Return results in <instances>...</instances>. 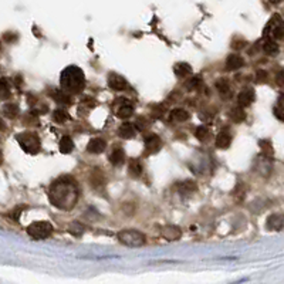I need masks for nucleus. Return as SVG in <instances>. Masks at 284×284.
<instances>
[{
  "label": "nucleus",
  "mask_w": 284,
  "mask_h": 284,
  "mask_svg": "<svg viewBox=\"0 0 284 284\" xmlns=\"http://www.w3.org/2000/svg\"><path fill=\"white\" fill-rule=\"evenodd\" d=\"M78 189L77 183L74 182L70 176H63L51 185L50 188V202L59 209L68 211L77 204Z\"/></svg>",
  "instance_id": "nucleus-1"
},
{
  "label": "nucleus",
  "mask_w": 284,
  "mask_h": 284,
  "mask_svg": "<svg viewBox=\"0 0 284 284\" xmlns=\"http://www.w3.org/2000/svg\"><path fill=\"white\" fill-rule=\"evenodd\" d=\"M86 86V77L78 67H67L61 74V90L68 93H80Z\"/></svg>",
  "instance_id": "nucleus-2"
},
{
  "label": "nucleus",
  "mask_w": 284,
  "mask_h": 284,
  "mask_svg": "<svg viewBox=\"0 0 284 284\" xmlns=\"http://www.w3.org/2000/svg\"><path fill=\"white\" fill-rule=\"evenodd\" d=\"M16 141L19 142V145L22 146V149L24 152L30 153V155H36L40 152L42 149V144L40 139L36 134L33 132H22L16 135Z\"/></svg>",
  "instance_id": "nucleus-3"
},
{
  "label": "nucleus",
  "mask_w": 284,
  "mask_h": 284,
  "mask_svg": "<svg viewBox=\"0 0 284 284\" xmlns=\"http://www.w3.org/2000/svg\"><path fill=\"white\" fill-rule=\"evenodd\" d=\"M263 36L267 40H281L284 37V22L280 15H274L269 20V23L266 24L264 31H263Z\"/></svg>",
  "instance_id": "nucleus-4"
},
{
  "label": "nucleus",
  "mask_w": 284,
  "mask_h": 284,
  "mask_svg": "<svg viewBox=\"0 0 284 284\" xmlns=\"http://www.w3.org/2000/svg\"><path fill=\"white\" fill-rule=\"evenodd\" d=\"M118 240L128 248H141L145 245V236L134 229H127L118 233Z\"/></svg>",
  "instance_id": "nucleus-5"
},
{
  "label": "nucleus",
  "mask_w": 284,
  "mask_h": 284,
  "mask_svg": "<svg viewBox=\"0 0 284 284\" xmlns=\"http://www.w3.org/2000/svg\"><path fill=\"white\" fill-rule=\"evenodd\" d=\"M54 232V227L51 225L50 222H34L27 227V234L30 237H33L34 240H43L50 237L51 234Z\"/></svg>",
  "instance_id": "nucleus-6"
},
{
  "label": "nucleus",
  "mask_w": 284,
  "mask_h": 284,
  "mask_svg": "<svg viewBox=\"0 0 284 284\" xmlns=\"http://www.w3.org/2000/svg\"><path fill=\"white\" fill-rule=\"evenodd\" d=\"M145 155H153V153H158L160 151V148H162V139L158 137V135H155V134H151V135H148L145 138Z\"/></svg>",
  "instance_id": "nucleus-7"
},
{
  "label": "nucleus",
  "mask_w": 284,
  "mask_h": 284,
  "mask_svg": "<svg viewBox=\"0 0 284 284\" xmlns=\"http://www.w3.org/2000/svg\"><path fill=\"white\" fill-rule=\"evenodd\" d=\"M232 141H233V137H232V132H230V128H222L220 132L218 134V137H216V146H218L219 149H227L230 144H232Z\"/></svg>",
  "instance_id": "nucleus-8"
},
{
  "label": "nucleus",
  "mask_w": 284,
  "mask_h": 284,
  "mask_svg": "<svg viewBox=\"0 0 284 284\" xmlns=\"http://www.w3.org/2000/svg\"><path fill=\"white\" fill-rule=\"evenodd\" d=\"M256 98V93L253 88H245V90H241L239 95H237V105L241 107V108H246L249 107L250 104H253Z\"/></svg>",
  "instance_id": "nucleus-9"
},
{
  "label": "nucleus",
  "mask_w": 284,
  "mask_h": 284,
  "mask_svg": "<svg viewBox=\"0 0 284 284\" xmlns=\"http://www.w3.org/2000/svg\"><path fill=\"white\" fill-rule=\"evenodd\" d=\"M108 87L115 90V91H124L128 88V83L123 75L115 73H111L108 75Z\"/></svg>",
  "instance_id": "nucleus-10"
},
{
  "label": "nucleus",
  "mask_w": 284,
  "mask_h": 284,
  "mask_svg": "<svg viewBox=\"0 0 284 284\" xmlns=\"http://www.w3.org/2000/svg\"><path fill=\"white\" fill-rule=\"evenodd\" d=\"M245 66V60L239 54H230L227 59H226V63H225V68L226 71H236V70H239L241 67Z\"/></svg>",
  "instance_id": "nucleus-11"
},
{
  "label": "nucleus",
  "mask_w": 284,
  "mask_h": 284,
  "mask_svg": "<svg viewBox=\"0 0 284 284\" xmlns=\"http://www.w3.org/2000/svg\"><path fill=\"white\" fill-rule=\"evenodd\" d=\"M118 104H119V107H115V114H117V117L121 118V119H128V118H131L132 114H134V107H132L131 104H128L125 100L118 101Z\"/></svg>",
  "instance_id": "nucleus-12"
},
{
  "label": "nucleus",
  "mask_w": 284,
  "mask_h": 284,
  "mask_svg": "<svg viewBox=\"0 0 284 284\" xmlns=\"http://www.w3.org/2000/svg\"><path fill=\"white\" fill-rule=\"evenodd\" d=\"M137 127L135 124H131V123H124L118 128V137H121L123 139H131L137 135Z\"/></svg>",
  "instance_id": "nucleus-13"
},
{
  "label": "nucleus",
  "mask_w": 284,
  "mask_h": 284,
  "mask_svg": "<svg viewBox=\"0 0 284 284\" xmlns=\"http://www.w3.org/2000/svg\"><path fill=\"white\" fill-rule=\"evenodd\" d=\"M107 149V142L101 138H94L91 139L90 142H88L87 145V151L90 153H95V155H98V153H102L104 151Z\"/></svg>",
  "instance_id": "nucleus-14"
},
{
  "label": "nucleus",
  "mask_w": 284,
  "mask_h": 284,
  "mask_svg": "<svg viewBox=\"0 0 284 284\" xmlns=\"http://www.w3.org/2000/svg\"><path fill=\"white\" fill-rule=\"evenodd\" d=\"M181 234H182L181 229L175 225H168L162 229V236H164L167 240H178V239L181 237Z\"/></svg>",
  "instance_id": "nucleus-15"
},
{
  "label": "nucleus",
  "mask_w": 284,
  "mask_h": 284,
  "mask_svg": "<svg viewBox=\"0 0 284 284\" xmlns=\"http://www.w3.org/2000/svg\"><path fill=\"white\" fill-rule=\"evenodd\" d=\"M169 119H171L172 123L182 124V123H185V121H188V119H189V112L183 108L172 109V111H171V114H169Z\"/></svg>",
  "instance_id": "nucleus-16"
},
{
  "label": "nucleus",
  "mask_w": 284,
  "mask_h": 284,
  "mask_svg": "<svg viewBox=\"0 0 284 284\" xmlns=\"http://www.w3.org/2000/svg\"><path fill=\"white\" fill-rule=\"evenodd\" d=\"M284 227V216L274 213L267 219V229L269 230H281Z\"/></svg>",
  "instance_id": "nucleus-17"
},
{
  "label": "nucleus",
  "mask_w": 284,
  "mask_h": 284,
  "mask_svg": "<svg viewBox=\"0 0 284 284\" xmlns=\"http://www.w3.org/2000/svg\"><path fill=\"white\" fill-rule=\"evenodd\" d=\"M215 87H216L219 95H220L223 100H229V98L232 97V88H230V86H229V83H227L226 80H223V78L216 81Z\"/></svg>",
  "instance_id": "nucleus-18"
},
{
  "label": "nucleus",
  "mask_w": 284,
  "mask_h": 284,
  "mask_svg": "<svg viewBox=\"0 0 284 284\" xmlns=\"http://www.w3.org/2000/svg\"><path fill=\"white\" fill-rule=\"evenodd\" d=\"M229 118H230V121H233L236 124H240L246 119V111H245V108L239 107V105L233 107L229 112Z\"/></svg>",
  "instance_id": "nucleus-19"
},
{
  "label": "nucleus",
  "mask_w": 284,
  "mask_h": 284,
  "mask_svg": "<svg viewBox=\"0 0 284 284\" xmlns=\"http://www.w3.org/2000/svg\"><path fill=\"white\" fill-rule=\"evenodd\" d=\"M125 160V152L123 148H115L111 155H109V162L114 165V167H119V165H123Z\"/></svg>",
  "instance_id": "nucleus-20"
},
{
  "label": "nucleus",
  "mask_w": 284,
  "mask_h": 284,
  "mask_svg": "<svg viewBox=\"0 0 284 284\" xmlns=\"http://www.w3.org/2000/svg\"><path fill=\"white\" fill-rule=\"evenodd\" d=\"M174 71H175L176 77L179 78H185L188 77L189 74H192V67L188 63H176L174 67Z\"/></svg>",
  "instance_id": "nucleus-21"
},
{
  "label": "nucleus",
  "mask_w": 284,
  "mask_h": 284,
  "mask_svg": "<svg viewBox=\"0 0 284 284\" xmlns=\"http://www.w3.org/2000/svg\"><path fill=\"white\" fill-rule=\"evenodd\" d=\"M197 189V185L193 181H183L178 185V192L182 195H190Z\"/></svg>",
  "instance_id": "nucleus-22"
},
{
  "label": "nucleus",
  "mask_w": 284,
  "mask_h": 284,
  "mask_svg": "<svg viewBox=\"0 0 284 284\" xmlns=\"http://www.w3.org/2000/svg\"><path fill=\"white\" fill-rule=\"evenodd\" d=\"M142 171H144V168H142L141 160L131 159V162H130V167H128V174H130L132 178H139V176L142 175Z\"/></svg>",
  "instance_id": "nucleus-23"
},
{
  "label": "nucleus",
  "mask_w": 284,
  "mask_h": 284,
  "mask_svg": "<svg viewBox=\"0 0 284 284\" xmlns=\"http://www.w3.org/2000/svg\"><path fill=\"white\" fill-rule=\"evenodd\" d=\"M278 44L277 42H273V40H264V43H263V51L267 54V56H271V57H274L278 54Z\"/></svg>",
  "instance_id": "nucleus-24"
},
{
  "label": "nucleus",
  "mask_w": 284,
  "mask_h": 284,
  "mask_svg": "<svg viewBox=\"0 0 284 284\" xmlns=\"http://www.w3.org/2000/svg\"><path fill=\"white\" fill-rule=\"evenodd\" d=\"M3 114L6 115L10 119H15L19 115V105L17 104H13V102H8L3 105Z\"/></svg>",
  "instance_id": "nucleus-25"
},
{
  "label": "nucleus",
  "mask_w": 284,
  "mask_h": 284,
  "mask_svg": "<svg viewBox=\"0 0 284 284\" xmlns=\"http://www.w3.org/2000/svg\"><path fill=\"white\" fill-rule=\"evenodd\" d=\"M59 149L61 153H70L73 152L74 149V142L73 139L70 138V137H63V138L60 139V144H59Z\"/></svg>",
  "instance_id": "nucleus-26"
},
{
  "label": "nucleus",
  "mask_w": 284,
  "mask_h": 284,
  "mask_svg": "<svg viewBox=\"0 0 284 284\" xmlns=\"http://www.w3.org/2000/svg\"><path fill=\"white\" fill-rule=\"evenodd\" d=\"M51 95H53L54 101L59 102V104H70L71 102L70 95L67 94L66 91H63V90H53Z\"/></svg>",
  "instance_id": "nucleus-27"
},
{
  "label": "nucleus",
  "mask_w": 284,
  "mask_h": 284,
  "mask_svg": "<svg viewBox=\"0 0 284 284\" xmlns=\"http://www.w3.org/2000/svg\"><path fill=\"white\" fill-rule=\"evenodd\" d=\"M195 135H196V138L200 141V142H208L212 137V132L211 130L206 127V125H200V127H197L196 131H195Z\"/></svg>",
  "instance_id": "nucleus-28"
},
{
  "label": "nucleus",
  "mask_w": 284,
  "mask_h": 284,
  "mask_svg": "<svg viewBox=\"0 0 284 284\" xmlns=\"http://www.w3.org/2000/svg\"><path fill=\"white\" fill-rule=\"evenodd\" d=\"M53 119H54L57 124H64V123H67V121L70 119V115H68V112H67L66 109L59 108L53 112Z\"/></svg>",
  "instance_id": "nucleus-29"
},
{
  "label": "nucleus",
  "mask_w": 284,
  "mask_h": 284,
  "mask_svg": "<svg viewBox=\"0 0 284 284\" xmlns=\"http://www.w3.org/2000/svg\"><path fill=\"white\" fill-rule=\"evenodd\" d=\"M10 97V83L8 78H0V100H8Z\"/></svg>",
  "instance_id": "nucleus-30"
},
{
  "label": "nucleus",
  "mask_w": 284,
  "mask_h": 284,
  "mask_svg": "<svg viewBox=\"0 0 284 284\" xmlns=\"http://www.w3.org/2000/svg\"><path fill=\"white\" fill-rule=\"evenodd\" d=\"M202 86V75H193L190 77V80L185 84V87L188 91H195L197 88H200Z\"/></svg>",
  "instance_id": "nucleus-31"
},
{
  "label": "nucleus",
  "mask_w": 284,
  "mask_h": 284,
  "mask_svg": "<svg viewBox=\"0 0 284 284\" xmlns=\"http://www.w3.org/2000/svg\"><path fill=\"white\" fill-rule=\"evenodd\" d=\"M274 115H276L280 121L284 123V94L278 97L276 107H274Z\"/></svg>",
  "instance_id": "nucleus-32"
},
{
  "label": "nucleus",
  "mask_w": 284,
  "mask_h": 284,
  "mask_svg": "<svg viewBox=\"0 0 284 284\" xmlns=\"http://www.w3.org/2000/svg\"><path fill=\"white\" fill-rule=\"evenodd\" d=\"M260 148H262V155L273 159L274 151H273V146H271L269 141H260Z\"/></svg>",
  "instance_id": "nucleus-33"
},
{
  "label": "nucleus",
  "mask_w": 284,
  "mask_h": 284,
  "mask_svg": "<svg viewBox=\"0 0 284 284\" xmlns=\"http://www.w3.org/2000/svg\"><path fill=\"white\" fill-rule=\"evenodd\" d=\"M84 230H86V227L81 225L80 222H73L71 225L68 226V232L73 236H81L84 233Z\"/></svg>",
  "instance_id": "nucleus-34"
},
{
  "label": "nucleus",
  "mask_w": 284,
  "mask_h": 284,
  "mask_svg": "<svg viewBox=\"0 0 284 284\" xmlns=\"http://www.w3.org/2000/svg\"><path fill=\"white\" fill-rule=\"evenodd\" d=\"M135 127H137V130H139V131H145V130H148L151 127V123H148V119H145V118L139 117Z\"/></svg>",
  "instance_id": "nucleus-35"
},
{
  "label": "nucleus",
  "mask_w": 284,
  "mask_h": 284,
  "mask_svg": "<svg viewBox=\"0 0 284 284\" xmlns=\"http://www.w3.org/2000/svg\"><path fill=\"white\" fill-rule=\"evenodd\" d=\"M267 80H269V74H267V71L259 70V71L256 73V81H257V83H266Z\"/></svg>",
  "instance_id": "nucleus-36"
},
{
  "label": "nucleus",
  "mask_w": 284,
  "mask_h": 284,
  "mask_svg": "<svg viewBox=\"0 0 284 284\" xmlns=\"http://www.w3.org/2000/svg\"><path fill=\"white\" fill-rule=\"evenodd\" d=\"M276 83L278 87L284 88V70H281V71H278V73H277Z\"/></svg>",
  "instance_id": "nucleus-37"
},
{
  "label": "nucleus",
  "mask_w": 284,
  "mask_h": 284,
  "mask_svg": "<svg viewBox=\"0 0 284 284\" xmlns=\"http://www.w3.org/2000/svg\"><path fill=\"white\" fill-rule=\"evenodd\" d=\"M3 38H5L8 43H15L16 40H17V34H15V33H6V34L3 36Z\"/></svg>",
  "instance_id": "nucleus-38"
},
{
  "label": "nucleus",
  "mask_w": 284,
  "mask_h": 284,
  "mask_svg": "<svg viewBox=\"0 0 284 284\" xmlns=\"http://www.w3.org/2000/svg\"><path fill=\"white\" fill-rule=\"evenodd\" d=\"M245 46H246V42H243V40H240L239 43H236V42H234V43L232 44V47H233L234 50H241Z\"/></svg>",
  "instance_id": "nucleus-39"
},
{
  "label": "nucleus",
  "mask_w": 284,
  "mask_h": 284,
  "mask_svg": "<svg viewBox=\"0 0 284 284\" xmlns=\"http://www.w3.org/2000/svg\"><path fill=\"white\" fill-rule=\"evenodd\" d=\"M5 130H6V125H5V123H3V121L0 119V132L5 131Z\"/></svg>",
  "instance_id": "nucleus-40"
},
{
  "label": "nucleus",
  "mask_w": 284,
  "mask_h": 284,
  "mask_svg": "<svg viewBox=\"0 0 284 284\" xmlns=\"http://www.w3.org/2000/svg\"><path fill=\"white\" fill-rule=\"evenodd\" d=\"M269 2L271 3V5H278V3H280L281 0H269Z\"/></svg>",
  "instance_id": "nucleus-41"
}]
</instances>
